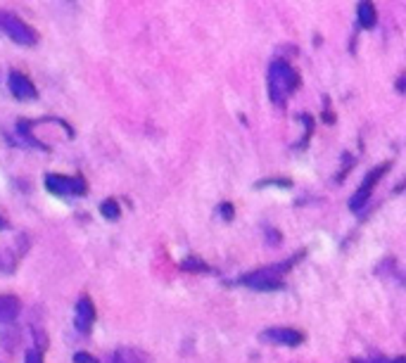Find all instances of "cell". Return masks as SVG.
<instances>
[{"label": "cell", "mask_w": 406, "mask_h": 363, "mask_svg": "<svg viewBox=\"0 0 406 363\" xmlns=\"http://www.w3.org/2000/svg\"><path fill=\"white\" fill-rule=\"evenodd\" d=\"M24 363H43L41 351H38V349H29V351H26V356H24Z\"/></svg>", "instance_id": "14"}, {"label": "cell", "mask_w": 406, "mask_h": 363, "mask_svg": "<svg viewBox=\"0 0 406 363\" xmlns=\"http://www.w3.org/2000/svg\"><path fill=\"white\" fill-rule=\"evenodd\" d=\"M397 91H399V93H402V91H404V76H402V79H399V81H397Z\"/></svg>", "instance_id": "18"}, {"label": "cell", "mask_w": 406, "mask_h": 363, "mask_svg": "<svg viewBox=\"0 0 406 363\" xmlns=\"http://www.w3.org/2000/svg\"><path fill=\"white\" fill-rule=\"evenodd\" d=\"M387 169H390V164H378V166H373V169H371L369 174L364 176V181H361L359 190L352 195V197H349V209H352V211H359L361 206L369 202V197L373 195L376 183L380 181L382 176H385V171H387Z\"/></svg>", "instance_id": "5"}, {"label": "cell", "mask_w": 406, "mask_h": 363, "mask_svg": "<svg viewBox=\"0 0 406 363\" xmlns=\"http://www.w3.org/2000/svg\"><path fill=\"white\" fill-rule=\"evenodd\" d=\"M76 330L79 333H88L96 323V306L88 297H81L79 304H76Z\"/></svg>", "instance_id": "8"}, {"label": "cell", "mask_w": 406, "mask_h": 363, "mask_svg": "<svg viewBox=\"0 0 406 363\" xmlns=\"http://www.w3.org/2000/svg\"><path fill=\"white\" fill-rule=\"evenodd\" d=\"M299 86V76L285 60H274L269 67V98L271 103L283 107L294 88Z\"/></svg>", "instance_id": "2"}, {"label": "cell", "mask_w": 406, "mask_h": 363, "mask_svg": "<svg viewBox=\"0 0 406 363\" xmlns=\"http://www.w3.org/2000/svg\"><path fill=\"white\" fill-rule=\"evenodd\" d=\"M297 259H302V254L292 256V259H285V261H278V264L264 266V269L245 273L240 281H238V285H242V287H247V290H259V292L281 290L283 287V276H285V273L297 264Z\"/></svg>", "instance_id": "1"}, {"label": "cell", "mask_w": 406, "mask_h": 363, "mask_svg": "<svg viewBox=\"0 0 406 363\" xmlns=\"http://www.w3.org/2000/svg\"><path fill=\"white\" fill-rule=\"evenodd\" d=\"M8 86H10V91H12V95L17 100H36L38 98V91H36V86L26 79L24 74H19V71H12V74L8 76Z\"/></svg>", "instance_id": "7"}, {"label": "cell", "mask_w": 406, "mask_h": 363, "mask_svg": "<svg viewBox=\"0 0 406 363\" xmlns=\"http://www.w3.org/2000/svg\"><path fill=\"white\" fill-rule=\"evenodd\" d=\"M100 214H103L105 219H109V221H116L119 219V214H121V206L116 204V200H105V202L100 204Z\"/></svg>", "instance_id": "11"}, {"label": "cell", "mask_w": 406, "mask_h": 363, "mask_svg": "<svg viewBox=\"0 0 406 363\" xmlns=\"http://www.w3.org/2000/svg\"><path fill=\"white\" fill-rule=\"evenodd\" d=\"M219 214L224 216L226 221H231L233 219V204L231 202H224V204L219 206Z\"/></svg>", "instance_id": "15"}, {"label": "cell", "mask_w": 406, "mask_h": 363, "mask_svg": "<svg viewBox=\"0 0 406 363\" xmlns=\"http://www.w3.org/2000/svg\"><path fill=\"white\" fill-rule=\"evenodd\" d=\"M74 363H98V361L93 359L91 354H83V351H79V354L74 356Z\"/></svg>", "instance_id": "16"}, {"label": "cell", "mask_w": 406, "mask_h": 363, "mask_svg": "<svg viewBox=\"0 0 406 363\" xmlns=\"http://www.w3.org/2000/svg\"><path fill=\"white\" fill-rule=\"evenodd\" d=\"M21 311V301L15 294H0V326L12 323Z\"/></svg>", "instance_id": "9"}, {"label": "cell", "mask_w": 406, "mask_h": 363, "mask_svg": "<svg viewBox=\"0 0 406 363\" xmlns=\"http://www.w3.org/2000/svg\"><path fill=\"white\" fill-rule=\"evenodd\" d=\"M261 339L269 344H281V347H299L304 342V333L294 328H266L261 333Z\"/></svg>", "instance_id": "6"}, {"label": "cell", "mask_w": 406, "mask_h": 363, "mask_svg": "<svg viewBox=\"0 0 406 363\" xmlns=\"http://www.w3.org/2000/svg\"><path fill=\"white\" fill-rule=\"evenodd\" d=\"M357 17H359L361 29H373L376 26V5L373 3H359Z\"/></svg>", "instance_id": "10"}, {"label": "cell", "mask_w": 406, "mask_h": 363, "mask_svg": "<svg viewBox=\"0 0 406 363\" xmlns=\"http://www.w3.org/2000/svg\"><path fill=\"white\" fill-rule=\"evenodd\" d=\"M181 269H186V271H209V266H204L200 259H186L181 264Z\"/></svg>", "instance_id": "12"}, {"label": "cell", "mask_w": 406, "mask_h": 363, "mask_svg": "<svg viewBox=\"0 0 406 363\" xmlns=\"http://www.w3.org/2000/svg\"><path fill=\"white\" fill-rule=\"evenodd\" d=\"M46 188L53 195L60 197H76V195H86V181L81 176H62V174H48L43 178Z\"/></svg>", "instance_id": "3"}, {"label": "cell", "mask_w": 406, "mask_h": 363, "mask_svg": "<svg viewBox=\"0 0 406 363\" xmlns=\"http://www.w3.org/2000/svg\"><path fill=\"white\" fill-rule=\"evenodd\" d=\"M371 363H404V359L397 356V359H382V361H371Z\"/></svg>", "instance_id": "17"}, {"label": "cell", "mask_w": 406, "mask_h": 363, "mask_svg": "<svg viewBox=\"0 0 406 363\" xmlns=\"http://www.w3.org/2000/svg\"><path fill=\"white\" fill-rule=\"evenodd\" d=\"M0 29L8 33L17 46H33V43L38 41L36 29H31L26 21H21L19 17H15V15H0Z\"/></svg>", "instance_id": "4"}, {"label": "cell", "mask_w": 406, "mask_h": 363, "mask_svg": "<svg viewBox=\"0 0 406 363\" xmlns=\"http://www.w3.org/2000/svg\"><path fill=\"white\" fill-rule=\"evenodd\" d=\"M264 186H283V188H290L292 183L288 181V178H283V181H278V178L274 181V178H271V181H261V183H257V188H264Z\"/></svg>", "instance_id": "13"}]
</instances>
